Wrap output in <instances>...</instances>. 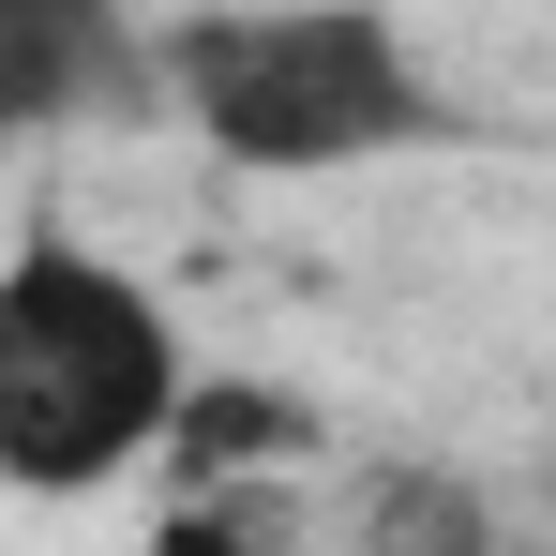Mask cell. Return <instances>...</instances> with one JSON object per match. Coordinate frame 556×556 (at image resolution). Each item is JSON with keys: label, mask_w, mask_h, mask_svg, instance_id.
<instances>
[{"label": "cell", "mask_w": 556, "mask_h": 556, "mask_svg": "<svg viewBox=\"0 0 556 556\" xmlns=\"http://www.w3.org/2000/svg\"><path fill=\"white\" fill-rule=\"evenodd\" d=\"M181 376L195 362L151 271H121L76 226L0 241V481L15 496H121L136 466H166Z\"/></svg>", "instance_id": "cell-2"}, {"label": "cell", "mask_w": 556, "mask_h": 556, "mask_svg": "<svg viewBox=\"0 0 556 556\" xmlns=\"http://www.w3.org/2000/svg\"><path fill=\"white\" fill-rule=\"evenodd\" d=\"M151 105V30L136 0H0V136H61Z\"/></svg>", "instance_id": "cell-3"}, {"label": "cell", "mask_w": 556, "mask_h": 556, "mask_svg": "<svg viewBox=\"0 0 556 556\" xmlns=\"http://www.w3.org/2000/svg\"><path fill=\"white\" fill-rule=\"evenodd\" d=\"M151 105L241 181H362L452 136L391 0H195L151 30Z\"/></svg>", "instance_id": "cell-1"}, {"label": "cell", "mask_w": 556, "mask_h": 556, "mask_svg": "<svg viewBox=\"0 0 556 556\" xmlns=\"http://www.w3.org/2000/svg\"><path fill=\"white\" fill-rule=\"evenodd\" d=\"M331 421L301 406V391H271V376H181V421H166V452L211 466V481H241V466H286L316 452Z\"/></svg>", "instance_id": "cell-4"}]
</instances>
